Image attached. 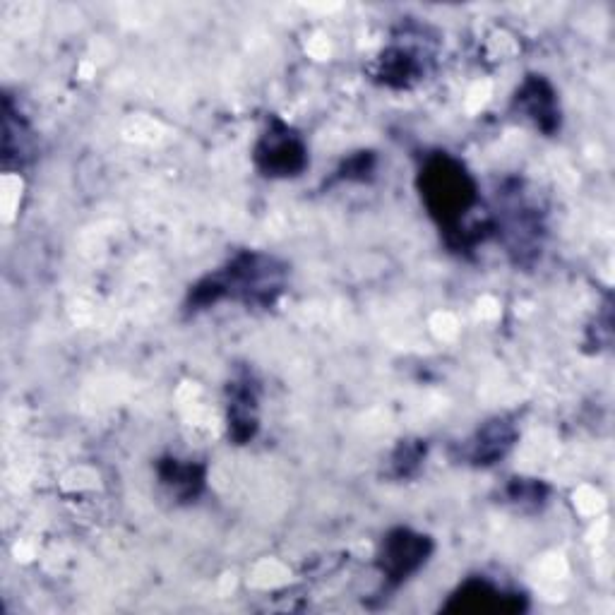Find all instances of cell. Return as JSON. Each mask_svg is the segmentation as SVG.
<instances>
[{
    "label": "cell",
    "instance_id": "cell-1",
    "mask_svg": "<svg viewBox=\"0 0 615 615\" xmlns=\"http://www.w3.org/2000/svg\"><path fill=\"white\" fill-rule=\"evenodd\" d=\"M426 560V539L411 536L409 531H399L397 536H390L385 543V567L394 577L409 575L411 570Z\"/></svg>",
    "mask_w": 615,
    "mask_h": 615
},
{
    "label": "cell",
    "instance_id": "cell-2",
    "mask_svg": "<svg viewBox=\"0 0 615 615\" xmlns=\"http://www.w3.org/2000/svg\"><path fill=\"white\" fill-rule=\"evenodd\" d=\"M303 166V149L294 140H272L267 145V171H277L289 176Z\"/></svg>",
    "mask_w": 615,
    "mask_h": 615
}]
</instances>
